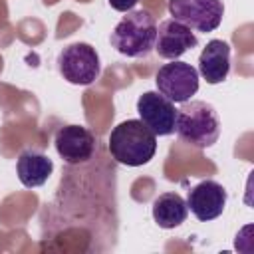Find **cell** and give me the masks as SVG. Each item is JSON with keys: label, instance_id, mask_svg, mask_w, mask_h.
<instances>
[{"label": "cell", "instance_id": "obj_4", "mask_svg": "<svg viewBox=\"0 0 254 254\" xmlns=\"http://www.w3.org/2000/svg\"><path fill=\"white\" fill-rule=\"evenodd\" d=\"M58 69L65 81L73 85H89L101 73L99 54L85 42L69 44L58 56Z\"/></svg>", "mask_w": 254, "mask_h": 254}, {"label": "cell", "instance_id": "obj_14", "mask_svg": "<svg viewBox=\"0 0 254 254\" xmlns=\"http://www.w3.org/2000/svg\"><path fill=\"white\" fill-rule=\"evenodd\" d=\"M107 2H109V6H111L113 10H117V12H129V10L135 8V4H137L139 0H107Z\"/></svg>", "mask_w": 254, "mask_h": 254}, {"label": "cell", "instance_id": "obj_12", "mask_svg": "<svg viewBox=\"0 0 254 254\" xmlns=\"http://www.w3.org/2000/svg\"><path fill=\"white\" fill-rule=\"evenodd\" d=\"M16 171H18L20 183L26 189H36V187H42L54 173V161L40 151L26 149L20 153L16 161Z\"/></svg>", "mask_w": 254, "mask_h": 254}, {"label": "cell", "instance_id": "obj_10", "mask_svg": "<svg viewBox=\"0 0 254 254\" xmlns=\"http://www.w3.org/2000/svg\"><path fill=\"white\" fill-rule=\"evenodd\" d=\"M196 46H198V38L192 34V30L173 18L157 26V38L153 50L159 54V58L177 60Z\"/></svg>", "mask_w": 254, "mask_h": 254}, {"label": "cell", "instance_id": "obj_13", "mask_svg": "<svg viewBox=\"0 0 254 254\" xmlns=\"http://www.w3.org/2000/svg\"><path fill=\"white\" fill-rule=\"evenodd\" d=\"M187 200L179 192H163L153 202V218L161 228H177L187 220Z\"/></svg>", "mask_w": 254, "mask_h": 254}, {"label": "cell", "instance_id": "obj_2", "mask_svg": "<svg viewBox=\"0 0 254 254\" xmlns=\"http://www.w3.org/2000/svg\"><path fill=\"white\" fill-rule=\"evenodd\" d=\"M175 131L181 141L196 149H206L212 147L220 137V119L210 103L185 101L177 109Z\"/></svg>", "mask_w": 254, "mask_h": 254}, {"label": "cell", "instance_id": "obj_7", "mask_svg": "<svg viewBox=\"0 0 254 254\" xmlns=\"http://www.w3.org/2000/svg\"><path fill=\"white\" fill-rule=\"evenodd\" d=\"M137 113L141 121L159 137L175 133L177 109L171 99L161 95L159 91H145L137 99Z\"/></svg>", "mask_w": 254, "mask_h": 254}, {"label": "cell", "instance_id": "obj_11", "mask_svg": "<svg viewBox=\"0 0 254 254\" xmlns=\"http://www.w3.org/2000/svg\"><path fill=\"white\" fill-rule=\"evenodd\" d=\"M198 73L206 83H222L230 73V46L224 40H210L198 56Z\"/></svg>", "mask_w": 254, "mask_h": 254}, {"label": "cell", "instance_id": "obj_1", "mask_svg": "<svg viewBox=\"0 0 254 254\" xmlns=\"http://www.w3.org/2000/svg\"><path fill=\"white\" fill-rule=\"evenodd\" d=\"M107 147L117 163L127 167H141L155 157L157 135L141 119H127L113 127Z\"/></svg>", "mask_w": 254, "mask_h": 254}, {"label": "cell", "instance_id": "obj_6", "mask_svg": "<svg viewBox=\"0 0 254 254\" xmlns=\"http://www.w3.org/2000/svg\"><path fill=\"white\" fill-rule=\"evenodd\" d=\"M169 14L173 20L198 32H214L224 16L222 0H169Z\"/></svg>", "mask_w": 254, "mask_h": 254}, {"label": "cell", "instance_id": "obj_9", "mask_svg": "<svg viewBox=\"0 0 254 254\" xmlns=\"http://www.w3.org/2000/svg\"><path fill=\"white\" fill-rule=\"evenodd\" d=\"M226 189L212 181V179H206V181H200L198 185H194L190 190H189V196H187V208L202 222L206 220H214L218 218L222 212H224V206H226Z\"/></svg>", "mask_w": 254, "mask_h": 254}, {"label": "cell", "instance_id": "obj_3", "mask_svg": "<svg viewBox=\"0 0 254 254\" xmlns=\"http://www.w3.org/2000/svg\"><path fill=\"white\" fill-rule=\"evenodd\" d=\"M157 38V22L147 10H129L113 28L109 42L127 58H145L153 52Z\"/></svg>", "mask_w": 254, "mask_h": 254}, {"label": "cell", "instance_id": "obj_8", "mask_svg": "<svg viewBox=\"0 0 254 254\" xmlns=\"http://www.w3.org/2000/svg\"><path fill=\"white\" fill-rule=\"evenodd\" d=\"M54 145L67 165H79L91 159L95 151V137L83 125H64L56 131Z\"/></svg>", "mask_w": 254, "mask_h": 254}, {"label": "cell", "instance_id": "obj_5", "mask_svg": "<svg viewBox=\"0 0 254 254\" xmlns=\"http://www.w3.org/2000/svg\"><path fill=\"white\" fill-rule=\"evenodd\" d=\"M155 83L161 95L173 103H185L198 91V71L187 62L171 60L159 67Z\"/></svg>", "mask_w": 254, "mask_h": 254}]
</instances>
